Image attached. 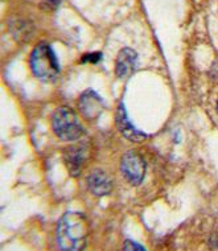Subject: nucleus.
Masks as SVG:
<instances>
[{"mask_svg":"<svg viewBox=\"0 0 218 251\" xmlns=\"http://www.w3.org/2000/svg\"><path fill=\"white\" fill-rule=\"evenodd\" d=\"M123 251H147L144 249L140 243L135 242V241H131V239H127L123 243Z\"/></svg>","mask_w":218,"mask_h":251,"instance_id":"obj_11","label":"nucleus"},{"mask_svg":"<svg viewBox=\"0 0 218 251\" xmlns=\"http://www.w3.org/2000/svg\"><path fill=\"white\" fill-rule=\"evenodd\" d=\"M89 224L79 212H66L57 225V243L60 251H83L87 245Z\"/></svg>","mask_w":218,"mask_h":251,"instance_id":"obj_1","label":"nucleus"},{"mask_svg":"<svg viewBox=\"0 0 218 251\" xmlns=\"http://www.w3.org/2000/svg\"><path fill=\"white\" fill-rule=\"evenodd\" d=\"M145 161L139 153L130 151L124 153L121 161V171L127 181L132 185H140L145 176Z\"/></svg>","mask_w":218,"mask_h":251,"instance_id":"obj_4","label":"nucleus"},{"mask_svg":"<svg viewBox=\"0 0 218 251\" xmlns=\"http://www.w3.org/2000/svg\"><path fill=\"white\" fill-rule=\"evenodd\" d=\"M29 64H31L33 74L41 81L52 82L58 77L60 65H58L56 54L49 44L41 43L33 49Z\"/></svg>","mask_w":218,"mask_h":251,"instance_id":"obj_2","label":"nucleus"},{"mask_svg":"<svg viewBox=\"0 0 218 251\" xmlns=\"http://www.w3.org/2000/svg\"><path fill=\"white\" fill-rule=\"evenodd\" d=\"M102 58V54L99 52H96V53H89L86 56L82 57V61L83 62H90V64H97L98 61Z\"/></svg>","mask_w":218,"mask_h":251,"instance_id":"obj_12","label":"nucleus"},{"mask_svg":"<svg viewBox=\"0 0 218 251\" xmlns=\"http://www.w3.org/2000/svg\"><path fill=\"white\" fill-rule=\"evenodd\" d=\"M138 65V54L134 49L123 48L115 64V73L119 78H126L134 73Z\"/></svg>","mask_w":218,"mask_h":251,"instance_id":"obj_9","label":"nucleus"},{"mask_svg":"<svg viewBox=\"0 0 218 251\" xmlns=\"http://www.w3.org/2000/svg\"><path fill=\"white\" fill-rule=\"evenodd\" d=\"M52 128L54 134L64 142H72L81 138L85 132L74 110L70 107H60L53 113Z\"/></svg>","mask_w":218,"mask_h":251,"instance_id":"obj_3","label":"nucleus"},{"mask_svg":"<svg viewBox=\"0 0 218 251\" xmlns=\"http://www.w3.org/2000/svg\"><path fill=\"white\" fill-rule=\"evenodd\" d=\"M9 23H12V25L9 24L11 32H12L13 36H15L18 40H25L26 37L33 32L31 25H29L26 22H24L23 19L12 20V22H9Z\"/></svg>","mask_w":218,"mask_h":251,"instance_id":"obj_10","label":"nucleus"},{"mask_svg":"<svg viewBox=\"0 0 218 251\" xmlns=\"http://www.w3.org/2000/svg\"><path fill=\"white\" fill-rule=\"evenodd\" d=\"M87 147L85 143L70 146L65 152V164L72 176H78L82 171V165L86 160Z\"/></svg>","mask_w":218,"mask_h":251,"instance_id":"obj_7","label":"nucleus"},{"mask_svg":"<svg viewBox=\"0 0 218 251\" xmlns=\"http://www.w3.org/2000/svg\"><path fill=\"white\" fill-rule=\"evenodd\" d=\"M115 121H117V126H118L119 131L122 132V135L126 139L131 140V142H134V143H140V142H143L147 139V135L144 134L143 131H140L136 128L135 126L131 123V121L127 117V111L123 103L119 104L118 110H117V118H115Z\"/></svg>","mask_w":218,"mask_h":251,"instance_id":"obj_5","label":"nucleus"},{"mask_svg":"<svg viewBox=\"0 0 218 251\" xmlns=\"http://www.w3.org/2000/svg\"><path fill=\"white\" fill-rule=\"evenodd\" d=\"M61 0H45L44 3H41V7L47 9H54L57 5L60 4Z\"/></svg>","mask_w":218,"mask_h":251,"instance_id":"obj_13","label":"nucleus"},{"mask_svg":"<svg viewBox=\"0 0 218 251\" xmlns=\"http://www.w3.org/2000/svg\"><path fill=\"white\" fill-rule=\"evenodd\" d=\"M217 113H218V100H217Z\"/></svg>","mask_w":218,"mask_h":251,"instance_id":"obj_14","label":"nucleus"},{"mask_svg":"<svg viewBox=\"0 0 218 251\" xmlns=\"http://www.w3.org/2000/svg\"><path fill=\"white\" fill-rule=\"evenodd\" d=\"M79 110L83 114V117L87 119H93V118L98 117L103 108H105V102L100 98L96 91L87 90L83 93L81 98H79Z\"/></svg>","mask_w":218,"mask_h":251,"instance_id":"obj_6","label":"nucleus"},{"mask_svg":"<svg viewBox=\"0 0 218 251\" xmlns=\"http://www.w3.org/2000/svg\"><path fill=\"white\" fill-rule=\"evenodd\" d=\"M87 186L94 196L102 197L113 191V180L102 169H96L87 177Z\"/></svg>","mask_w":218,"mask_h":251,"instance_id":"obj_8","label":"nucleus"}]
</instances>
